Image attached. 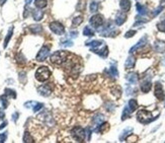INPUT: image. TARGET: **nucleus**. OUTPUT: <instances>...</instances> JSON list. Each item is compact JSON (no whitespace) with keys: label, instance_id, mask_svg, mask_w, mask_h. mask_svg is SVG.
<instances>
[{"label":"nucleus","instance_id":"nucleus-47","mask_svg":"<svg viewBox=\"0 0 165 143\" xmlns=\"http://www.w3.org/2000/svg\"><path fill=\"white\" fill-rule=\"evenodd\" d=\"M69 36H70L71 38H76L77 36H78V32H77V30H72V32H70Z\"/></svg>","mask_w":165,"mask_h":143},{"label":"nucleus","instance_id":"nucleus-22","mask_svg":"<svg viewBox=\"0 0 165 143\" xmlns=\"http://www.w3.org/2000/svg\"><path fill=\"white\" fill-rule=\"evenodd\" d=\"M127 107L129 108V110H130L131 112H135L136 110L138 109V102L136 101L135 99H130L129 101V103H128V104H127Z\"/></svg>","mask_w":165,"mask_h":143},{"label":"nucleus","instance_id":"nucleus-49","mask_svg":"<svg viewBox=\"0 0 165 143\" xmlns=\"http://www.w3.org/2000/svg\"><path fill=\"white\" fill-rule=\"evenodd\" d=\"M4 116H5V114H4L3 110L0 109V119H3V118H4Z\"/></svg>","mask_w":165,"mask_h":143},{"label":"nucleus","instance_id":"nucleus-26","mask_svg":"<svg viewBox=\"0 0 165 143\" xmlns=\"http://www.w3.org/2000/svg\"><path fill=\"white\" fill-rule=\"evenodd\" d=\"M35 5L38 9L45 8L48 5V0H35Z\"/></svg>","mask_w":165,"mask_h":143},{"label":"nucleus","instance_id":"nucleus-18","mask_svg":"<svg viewBox=\"0 0 165 143\" xmlns=\"http://www.w3.org/2000/svg\"><path fill=\"white\" fill-rule=\"evenodd\" d=\"M104 41L101 40H93V41H89V42H86L85 43V46H88V47H91V48H97L99 46H102L104 45Z\"/></svg>","mask_w":165,"mask_h":143},{"label":"nucleus","instance_id":"nucleus-38","mask_svg":"<svg viewBox=\"0 0 165 143\" xmlns=\"http://www.w3.org/2000/svg\"><path fill=\"white\" fill-rule=\"evenodd\" d=\"M60 45L63 46V47H72V46H73V42L69 40H66V41H64V42H61Z\"/></svg>","mask_w":165,"mask_h":143},{"label":"nucleus","instance_id":"nucleus-14","mask_svg":"<svg viewBox=\"0 0 165 143\" xmlns=\"http://www.w3.org/2000/svg\"><path fill=\"white\" fill-rule=\"evenodd\" d=\"M135 64H136V58L131 55V56H129V58L126 60L125 68L126 69H132V68L135 67Z\"/></svg>","mask_w":165,"mask_h":143},{"label":"nucleus","instance_id":"nucleus-6","mask_svg":"<svg viewBox=\"0 0 165 143\" xmlns=\"http://www.w3.org/2000/svg\"><path fill=\"white\" fill-rule=\"evenodd\" d=\"M104 15L102 14H94L92 15L91 17H90L89 19V24L92 25V27H94L95 29H98V27H100L102 25V24H104Z\"/></svg>","mask_w":165,"mask_h":143},{"label":"nucleus","instance_id":"nucleus-36","mask_svg":"<svg viewBox=\"0 0 165 143\" xmlns=\"http://www.w3.org/2000/svg\"><path fill=\"white\" fill-rule=\"evenodd\" d=\"M157 29H158L159 32L165 33V20H162V21L157 24Z\"/></svg>","mask_w":165,"mask_h":143},{"label":"nucleus","instance_id":"nucleus-32","mask_svg":"<svg viewBox=\"0 0 165 143\" xmlns=\"http://www.w3.org/2000/svg\"><path fill=\"white\" fill-rule=\"evenodd\" d=\"M82 21H83V17L82 16H80V15L79 16H75L72 19V25H74V27L75 25H79L82 24Z\"/></svg>","mask_w":165,"mask_h":143},{"label":"nucleus","instance_id":"nucleus-2","mask_svg":"<svg viewBox=\"0 0 165 143\" xmlns=\"http://www.w3.org/2000/svg\"><path fill=\"white\" fill-rule=\"evenodd\" d=\"M68 56H69V53L66 52V51H56V52H54L51 55L50 59H51V62L54 63V64L61 65L66 62L67 59H68Z\"/></svg>","mask_w":165,"mask_h":143},{"label":"nucleus","instance_id":"nucleus-24","mask_svg":"<svg viewBox=\"0 0 165 143\" xmlns=\"http://www.w3.org/2000/svg\"><path fill=\"white\" fill-rule=\"evenodd\" d=\"M13 30H14L13 27H10V29L8 30V33H7L6 37H5V39H4V44H3V47H4V48H6L7 45H8L9 41H10V39H11L12 35H13Z\"/></svg>","mask_w":165,"mask_h":143},{"label":"nucleus","instance_id":"nucleus-37","mask_svg":"<svg viewBox=\"0 0 165 143\" xmlns=\"http://www.w3.org/2000/svg\"><path fill=\"white\" fill-rule=\"evenodd\" d=\"M91 134H92L91 129H90L89 127H87V128L85 129V135H86V140H87V141H89L90 138H91Z\"/></svg>","mask_w":165,"mask_h":143},{"label":"nucleus","instance_id":"nucleus-11","mask_svg":"<svg viewBox=\"0 0 165 143\" xmlns=\"http://www.w3.org/2000/svg\"><path fill=\"white\" fill-rule=\"evenodd\" d=\"M91 52L95 53V54L99 55L100 57L102 58H107V55H109V48H107V46H104V48H101V49H97V48H91Z\"/></svg>","mask_w":165,"mask_h":143},{"label":"nucleus","instance_id":"nucleus-23","mask_svg":"<svg viewBox=\"0 0 165 143\" xmlns=\"http://www.w3.org/2000/svg\"><path fill=\"white\" fill-rule=\"evenodd\" d=\"M136 8H137L138 13L140 15H146L147 13H148V9H147V7L145 6V5H142L141 3H139V2L136 4Z\"/></svg>","mask_w":165,"mask_h":143},{"label":"nucleus","instance_id":"nucleus-42","mask_svg":"<svg viewBox=\"0 0 165 143\" xmlns=\"http://www.w3.org/2000/svg\"><path fill=\"white\" fill-rule=\"evenodd\" d=\"M136 35V30H129V32L126 33L125 38H132Z\"/></svg>","mask_w":165,"mask_h":143},{"label":"nucleus","instance_id":"nucleus-33","mask_svg":"<svg viewBox=\"0 0 165 143\" xmlns=\"http://www.w3.org/2000/svg\"><path fill=\"white\" fill-rule=\"evenodd\" d=\"M22 140H24V142L25 143H33V142H35L33 141V137L30 135V132H27V131H25L24 132V138H22Z\"/></svg>","mask_w":165,"mask_h":143},{"label":"nucleus","instance_id":"nucleus-15","mask_svg":"<svg viewBox=\"0 0 165 143\" xmlns=\"http://www.w3.org/2000/svg\"><path fill=\"white\" fill-rule=\"evenodd\" d=\"M154 49L158 53H164L165 52V42L163 41H156L154 43Z\"/></svg>","mask_w":165,"mask_h":143},{"label":"nucleus","instance_id":"nucleus-34","mask_svg":"<svg viewBox=\"0 0 165 143\" xmlns=\"http://www.w3.org/2000/svg\"><path fill=\"white\" fill-rule=\"evenodd\" d=\"M98 10V2L97 1H92L91 4H90V11L91 12H96Z\"/></svg>","mask_w":165,"mask_h":143},{"label":"nucleus","instance_id":"nucleus-8","mask_svg":"<svg viewBox=\"0 0 165 143\" xmlns=\"http://www.w3.org/2000/svg\"><path fill=\"white\" fill-rule=\"evenodd\" d=\"M154 94L159 101H163L165 99V93H164V89L163 86L160 82H156L155 84V89H154Z\"/></svg>","mask_w":165,"mask_h":143},{"label":"nucleus","instance_id":"nucleus-17","mask_svg":"<svg viewBox=\"0 0 165 143\" xmlns=\"http://www.w3.org/2000/svg\"><path fill=\"white\" fill-rule=\"evenodd\" d=\"M109 129H110V124L107 123V122H102L100 125L96 126V129L94 130V132H96V133L101 132V133H102V132H107Z\"/></svg>","mask_w":165,"mask_h":143},{"label":"nucleus","instance_id":"nucleus-3","mask_svg":"<svg viewBox=\"0 0 165 143\" xmlns=\"http://www.w3.org/2000/svg\"><path fill=\"white\" fill-rule=\"evenodd\" d=\"M51 76V70L46 66H41L38 68L36 71V79L40 82H44V81L48 80Z\"/></svg>","mask_w":165,"mask_h":143},{"label":"nucleus","instance_id":"nucleus-50","mask_svg":"<svg viewBox=\"0 0 165 143\" xmlns=\"http://www.w3.org/2000/svg\"><path fill=\"white\" fill-rule=\"evenodd\" d=\"M6 126H7V122L5 121V122H3V123H2V125H0V130L3 129L4 127H6Z\"/></svg>","mask_w":165,"mask_h":143},{"label":"nucleus","instance_id":"nucleus-30","mask_svg":"<svg viewBox=\"0 0 165 143\" xmlns=\"http://www.w3.org/2000/svg\"><path fill=\"white\" fill-rule=\"evenodd\" d=\"M132 114V112L129 110V108L127 106L125 107V109H124V111H123V115H122V120L123 121H125L126 119H128L129 117H130V115Z\"/></svg>","mask_w":165,"mask_h":143},{"label":"nucleus","instance_id":"nucleus-12","mask_svg":"<svg viewBox=\"0 0 165 143\" xmlns=\"http://www.w3.org/2000/svg\"><path fill=\"white\" fill-rule=\"evenodd\" d=\"M127 20V14L125 13V11H120V12H118V14H117V16H115V24L117 25H122L125 24V21Z\"/></svg>","mask_w":165,"mask_h":143},{"label":"nucleus","instance_id":"nucleus-9","mask_svg":"<svg viewBox=\"0 0 165 143\" xmlns=\"http://www.w3.org/2000/svg\"><path fill=\"white\" fill-rule=\"evenodd\" d=\"M147 40H148V38H147V36H145V37H143V38H141L140 41L136 44L135 46H133L132 48L130 49V53L132 54V53L134 52H136V51H138V50H141L142 48L144 47L146 44H147Z\"/></svg>","mask_w":165,"mask_h":143},{"label":"nucleus","instance_id":"nucleus-13","mask_svg":"<svg viewBox=\"0 0 165 143\" xmlns=\"http://www.w3.org/2000/svg\"><path fill=\"white\" fill-rule=\"evenodd\" d=\"M151 87H152V82L150 79H144L143 81L141 82V90L143 93H149L151 90Z\"/></svg>","mask_w":165,"mask_h":143},{"label":"nucleus","instance_id":"nucleus-46","mask_svg":"<svg viewBox=\"0 0 165 143\" xmlns=\"http://www.w3.org/2000/svg\"><path fill=\"white\" fill-rule=\"evenodd\" d=\"M28 10H30V7H28V5H27V6L24 7V19H27V17Z\"/></svg>","mask_w":165,"mask_h":143},{"label":"nucleus","instance_id":"nucleus-44","mask_svg":"<svg viewBox=\"0 0 165 143\" xmlns=\"http://www.w3.org/2000/svg\"><path fill=\"white\" fill-rule=\"evenodd\" d=\"M6 138H7V134L6 133L0 134V143H3V142L6 141Z\"/></svg>","mask_w":165,"mask_h":143},{"label":"nucleus","instance_id":"nucleus-43","mask_svg":"<svg viewBox=\"0 0 165 143\" xmlns=\"http://www.w3.org/2000/svg\"><path fill=\"white\" fill-rule=\"evenodd\" d=\"M163 8H164L163 5H160L159 7H157V8L155 9V11L153 12V15H154V16H156V15L158 14V13H160V12L162 11V9H163Z\"/></svg>","mask_w":165,"mask_h":143},{"label":"nucleus","instance_id":"nucleus-29","mask_svg":"<svg viewBox=\"0 0 165 143\" xmlns=\"http://www.w3.org/2000/svg\"><path fill=\"white\" fill-rule=\"evenodd\" d=\"M83 35L86 37H92V36H94V30L90 27H85L83 30Z\"/></svg>","mask_w":165,"mask_h":143},{"label":"nucleus","instance_id":"nucleus-27","mask_svg":"<svg viewBox=\"0 0 165 143\" xmlns=\"http://www.w3.org/2000/svg\"><path fill=\"white\" fill-rule=\"evenodd\" d=\"M132 131H133V128H131V127H128L127 129L124 130L123 133L121 134V136H120V140H121V141H125V139L128 138V135L131 134V132H132Z\"/></svg>","mask_w":165,"mask_h":143},{"label":"nucleus","instance_id":"nucleus-4","mask_svg":"<svg viewBox=\"0 0 165 143\" xmlns=\"http://www.w3.org/2000/svg\"><path fill=\"white\" fill-rule=\"evenodd\" d=\"M71 136L73 139L77 142H83L86 139V135H85V129L82 127H74L71 130Z\"/></svg>","mask_w":165,"mask_h":143},{"label":"nucleus","instance_id":"nucleus-21","mask_svg":"<svg viewBox=\"0 0 165 143\" xmlns=\"http://www.w3.org/2000/svg\"><path fill=\"white\" fill-rule=\"evenodd\" d=\"M30 30L32 32V34L38 35L43 32V27L41 24H32V25H30Z\"/></svg>","mask_w":165,"mask_h":143},{"label":"nucleus","instance_id":"nucleus-1","mask_svg":"<svg viewBox=\"0 0 165 143\" xmlns=\"http://www.w3.org/2000/svg\"><path fill=\"white\" fill-rule=\"evenodd\" d=\"M157 118H158V116L153 117L151 112L146 111V110H140L137 113V120L141 124H144V125H147L151 123V122L155 121Z\"/></svg>","mask_w":165,"mask_h":143},{"label":"nucleus","instance_id":"nucleus-7","mask_svg":"<svg viewBox=\"0 0 165 143\" xmlns=\"http://www.w3.org/2000/svg\"><path fill=\"white\" fill-rule=\"evenodd\" d=\"M49 54H50V48H49L48 46H43V47L41 48V50L38 51L37 57H36V60L38 61V62H43V61H45L47 59Z\"/></svg>","mask_w":165,"mask_h":143},{"label":"nucleus","instance_id":"nucleus-39","mask_svg":"<svg viewBox=\"0 0 165 143\" xmlns=\"http://www.w3.org/2000/svg\"><path fill=\"white\" fill-rule=\"evenodd\" d=\"M16 61L18 63H24L25 62V58L24 57V55L21 54V53H18L16 56Z\"/></svg>","mask_w":165,"mask_h":143},{"label":"nucleus","instance_id":"nucleus-10","mask_svg":"<svg viewBox=\"0 0 165 143\" xmlns=\"http://www.w3.org/2000/svg\"><path fill=\"white\" fill-rule=\"evenodd\" d=\"M38 93L43 96H49L52 93L51 85H49V84H43V85H41L40 87L38 88Z\"/></svg>","mask_w":165,"mask_h":143},{"label":"nucleus","instance_id":"nucleus-51","mask_svg":"<svg viewBox=\"0 0 165 143\" xmlns=\"http://www.w3.org/2000/svg\"><path fill=\"white\" fill-rule=\"evenodd\" d=\"M5 2H6V0H0V5H1V6H3Z\"/></svg>","mask_w":165,"mask_h":143},{"label":"nucleus","instance_id":"nucleus-52","mask_svg":"<svg viewBox=\"0 0 165 143\" xmlns=\"http://www.w3.org/2000/svg\"><path fill=\"white\" fill-rule=\"evenodd\" d=\"M32 1H33V0H25V4H27V5L30 4V3H32Z\"/></svg>","mask_w":165,"mask_h":143},{"label":"nucleus","instance_id":"nucleus-19","mask_svg":"<svg viewBox=\"0 0 165 143\" xmlns=\"http://www.w3.org/2000/svg\"><path fill=\"white\" fill-rule=\"evenodd\" d=\"M33 19L36 20V21H40V20L43 19L44 17V12L42 10H38V9H33Z\"/></svg>","mask_w":165,"mask_h":143},{"label":"nucleus","instance_id":"nucleus-25","mask_svg":"<svg viewBox=\"0 0 165 143\" xmlns=\"http://www.w3.org/2000/svg\"><path fill=\"white\" fill-rule=\"evenodd\" d=\"M104 121V115H101V114L94 115V117H93V123H94L95 126H98V125L101 124Z\"/></svg>","mask_w":165,"mask_h":143},{"label":"nucleus","instance_id":"nucleus-48","mask_svg":"<svg viewBox=\"0 0 165 143\" xmlns=\"http://www.w3.org/2000/svg\"><path fill=\"white\" fill-rule=\"evenodd\" d=\"M17 118H18V113H14L12 115V120H13V122H16Z\"/></svg>","mask_w":165,"mask_h":143},{"label":"nucleus","instance_id":"nucleus-31","mask_svg":"<svg viewBox=\"0 0 165 143\" xmlns=\"http://www.w3.org/2000/svg\"><path fill=\"white\" fill-rule=\"evenodd\" d=\"M109 71H110V75L113 76V77H118V68H117V66H115V65L110 66Z\"/></svg>","mask_w":165,"mask_h":143},{"label":"nucleus","instance_id":"nucleus-28","mask_svg":"<svg viewBox=\"0 0 165 143\" xmlns=\"http://www.w3.org/2000/svg\"><path fill=\"white\" fill-rule=\"evenodd\" d=\"M5 93L4 94L7 96V98H11V99H16V93L13 89H9V88H6L5 89Z\"/></svg>","mask_w":165,"mask_h":143},{"label":"nucleus","instance_id":"nucleus-41","mask_svg":"<svg viewBox=\"0 0 165 143\" xmlns=\"http://www.w3.org/2000/svg\"><path fill=\"white\" fill-rule=\"evenodd\" d=\"M105 107H107V110L109 112H112L113 110H115V104H113L112 103H110V102H109V103L107 104V106H105Z\"/></svg>","mask_w":165,"mask_h":143},{"label":"nucleus","instance_id":"nucleus-20","mask_svg":"<svg viewBox=\"0 0 165 143\" xmlns=\"http://www.w3.org/2000/svg\"><path fill=\"white\" fill-rule=\"evenodd\" d=\"M126 79L130 82L131 84H136L138 82V75L137 73H129L127 74V76H126Z\"/></svg>","mask_w":165,"mask_h":143},{"label":"nucleus","instance_id":"nucleus-16","mask_svg":"<svg viewBox=\"0 0 165 143\" xmlns=\"http://www.w3.org/2000/svg\"><path fill=\"white\" fill-rule=\"evenodd\" d=\"M120 7L123 11L127 12L131 9V1L130 0H121L120 1Z\"/></svg>","mask_w":165,"mask_h":143},{"label":"nucleus","instance_id":"nucleus-45","mask_svg":"<svg viewBox=\"0 0 165 143\" xmlns=\"http://www.w3.org/2000/svg\"><path fill=\"white\" fill-rule=\"evenodd\" d=\"M36 104H37V103H35V102H27V103L24 104V107H25V108H30V107L35 106Z\"/></svg>","mask_w":165,"mask_h":143},{"label":"nucleus","instance_id":"nucleus-5","mask_svg":"<svg viewBox=\"0 0 165 143\" xmlns=\"http://www.w3.org/2000/svg\"><path fill=\"white\" fill-rule=\"evenodd\" d=\"M49 27H50V30H52L54 34H56L58 36H62L64 33H65V27H64V25L59 21L51 22Z\"/></svg>","mask_w":165,"mask_h":143},{"label":"nucleus","instance_id":"nucleus-40","mask_svg":"<svg viewBox=\"0 0 165 143\" xmlns=\"http://www.w3.org/2000/svg\"><path fill=\"white\" fill-rule=\"evenodd\" d=\"M42 108H44V104H41V103H37L35 104V106H33V112H35V113H37V112H38L40 111L41 109Z\"/></svg>","mask_w":165,"mask_h":143},{"label":"nucleus","instance_id":"nucleus-35","mask_svg":"<svg viewBox=\"0 0 165 143\" xmlns=\"http://www.w3.org/2000/svg\"><path fill=\"white\" fill-rule=\"evenodd\" d=\"M0 102H1L3 109H6L7 106H8V102H7V96H5V94H4V96H0Z\"/></svg>","mask_w":165,"mask_h":143}]
</instances>
